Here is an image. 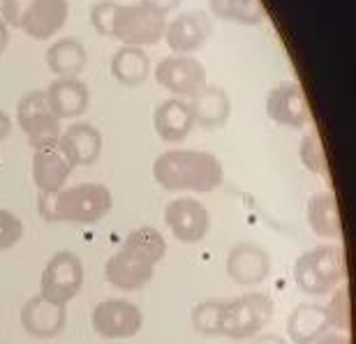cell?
<instances>
[{"mask_svg":"<svg viewBox=\"0 0 356 344\" xmlns=\"http://www.w3.org/2000/svg\"><path fill=\"white\" fill-rule=\"evenodd\" d=\"M167 19L162 14L137 5H116L111 21V38L123 47H153L165 38Z\"/></svg>","mask_w":356,"mask_h":344,"instance_id":"cell-6","label":"cell"},{"mask_svg":"<svg viewBox=\"0 0 356 344\" xmlns=\"http://www.w3.org/2000/svg\"><path fill=\"white\" fill-rule=\"evenodd\" d=\"M329 319H326L324 305L301 303L294 307L287 319V335L291 344H317L329 333Z\"/></svg>","mask_w":356,"mask_h":344,"instance_id":"cell-22","label":"cell"},{"mask_svg":"<svg viewBox=\"0 0 356 344\" xmlns=\"http://www.w3.org/2000/svg\"><path fill=\"white\" fill-rule=\"evenodd\" d=\"M58 148L72 167H92L102 155V132L90 123H72L60 132Z\"/></svg>","mask_w":356,"mask_h":344,"instance_id":"cell-17","label":"cell"},{"mask_svg":"<svg viewBox=\"0 0 356 344\" xmlns=\"http://www.w3.org/2000/svg\"><path fill=\"white\" fill-rule=\"evenodd\" d=\"M190 111L195 118V125L204 130H220L229 120L232 113V99L225 88L220 85H204L202 92H197L190 99Z\"/></svg>","mask_w":356,"mask_h":344,"instance_id":"cell-21","label":"cell"},{"mask_svg":"<svg viewBox=\"0 0 356 344\" xmlns=\"http://www.w3.org/2000/svg\"><path fill=\"white\" fill-rule=\"evenodd\" d=\"M7 44H10V26H7L5 21L0 19V56L5 54Z\"/></svg>","mask_w":356,"mask_h":344,"instance_id":"cell-37","label":"cell"},{"mask_svg":"<svg viewBox=\"0 0 356 344\" xmlns=\"http://www.w3.org/2000/svg\"><path fill=\"white\" fill-rule=\"evenodd\" d=\"M211 33H213V21L209 14L202 10H190V12H181L176 19L169 21L162 40L167 42V47L174 54L192 56L206 47Z\"/></svg>","mask_w":356,"mask_h":344,"instance_id":"cell-12","label":"cell"},{"mask_svg":"<svg viewBox=\"0 0 356 344\" xmlns=\"http://www.w3.org/2000/svg\"><path fill=\"white\" fill-rule=\"evenodd\" d=\"M155 81L178 99H192L209 85L206 67L195 56L172 54L155 65Z\"/></svg>","mask_w":356,"mask_h":344,"instance_id":"cell-9","label":"cell"},{"mask_svg":"<svg viewBox=\"0 0 356 344\" xmlns=\"http://www.w3.org/2000/svg\"><path fill=\"white\" fill-rule=\"evenodd\" d=\"M165 224L176 240L185 245H195L206 238L211 229V215L199 199L178 197L165 206Z\"/></svg>","mask_w":356,"mask_h":344,"instance_id":"cell-11","label":"cell"},{"mask_svg":"<svg viewBox=\"0 0 356 344\" xmlns=\"http://www.w3.org/2000/svg\"><path fill=\"white\" fill-rule=\"evenodd\" d=\"M0 12H3L0 19H3L7 26H19L24 5H21V0H3V3H0Z\"/></svg>","mask_w":356,"mask_h":344,"instance_id":"cell-32","label":"cell"},{"mask_svg":"<svg viewBox=\"0 0 356 344\" xmlns=\"http://www.w3.org/2000/svg\"><path fill=\"white\" fill-rule=\"evenodd\" d=\"M83 286V263L74 252L60 249L44 263L40 277V296L56 305H67Z\"/></svg>","mask_w":356,"mask_h":344,"instance_id":"cell-8","label":"cell"},{"mask_svg":"<svg viewBox=\"0 0 356 344\" xmlns=\"http://www.w3.org/2000/svg\"><path fill=\"white\" fill-rule=\"evenodd\" d=\"M275 312V303L268 293L250 291L238 298L225 300V321L222 338L243 342L252 340L270 324Z\"/></svg>","mask_w":356,"mask_h":344,"instance_id":"cell-5","label":"cell"},{"mask_svg":"<svg viewBox=\"0 0 356 344\" xmlns=\"http://www.w3.org/2000/svg\"><path fill=\"white\" fill-rule=\"evenodd\" d=\"M331 300L329 305H324L326 319H329V326L336 328L338 333L350 335L352 331V310H350V286L340 284L336 291L329 293Z\"/></svg>","mask_w":356,"mask_h":344,"instance_id":"cell-28","label":"cell"},{"mask_svg":"<svg viewBox=\"0 0 356 344\" xmlns=\"http://www.w3.org/2000/svg\"><path fill=\"white\" fill-rule=\"evenodd\" d=\"M298 157H301L303 167L312 171L317 176H329V167H326V155L322 141L317 139V134H305L298 146Z\"/></svg>","mask_w":356,"mask_h":344,"instance_id":"cell-29","label":"cell"},{"mask_svg":"<svg viewBox=\"0 0 356 344\" xmlns=\"http://www.w3.org/2000/svg\"><path fill=\"white\" fill-rule=\"evenodd\" d=\"M250 344H287L280 335L275 333H266V335H254V338L250 340Z\"/></svg>","mask_w":356,"mask_h":344,"instance_id":"cell-35","label":"cell"},{"mask_svg":"<svg viewBox=\"0 0 356 344\" xmlns=\"http://www.w3.org/2000/svg\"><path fill=\"white\" fill-rule=\"evenodd\" d=\"M17 123L33 150L56 146L60 139V120L54 116L44 90H28L17 104Z\"/></svg>","mask_w":356,"mask_h":344,"instance_id":"cell-7","label":"cell"},{"mask_svg":"<svg viewBox=\"0 0 356 344\" xmlns=\"http://www.w3.org/2000/svg\"><path fill=\"white\" fill-rule=\"evenodd\" d=\"M266 116L280 127L301 130L310 123V106L305 102L301 85L294 81L277 83L266 95Z\"/></svg>","mask_w":356,"mask_h":344,"instance_id":"cell-14","label":"cell"},{"mask_svg":"<svg viewBox=\"0 0 356 344\" xmlns=\"http://www.w3.org/2000/svg\"><path fill=\"white\" fill-rule=\"evenodd\" d=\"M141 5L148 7V10L162 14V17H167L169 12H174L178 5H181V0H139Z\"/></svg>","mask_w":356,"mask_h":344,"instance_id":"cell-33","label":"cell"},{"mask_svg":"<svg viewBox=\"0 0 356 344\" xmlns=\"http://www.w3.org/2000/svg\"><path fill=\"white\" fill-rule=\"evenodd\" d=\"M167 256V240L155 227H137L127 234L104 263V277L120 291H139L153 279L155 266Z\"/></svg>","mask_w":356,"mask_h":344,"instance_id":"cell-1","label":"cell"},{"mask_svg":"<svg viewBox=\"0 0 356 344\" xmlns=\"http://www.w3.org/2000/svg\"><path fill=\"white\" fill-rule=\"evenodd\" d=\"M111 74L127 88L141 85L151 74V58L139 47H120L111 58Z\"/></svg>","mask_w":356,"mask_h":344,"instance_id":"cell-25","label":"cell"},{"mask_svg":"<svg viewBox=\"0 0 356 344\" xmlns=\"http://www.w3.org/2000/svg\"><path fill=\"white\" fill-rule=\"evenodd\" d=\"M153 178L167 192L209 195L225 181V167L209 150L174 148L165 150L153 162Z\"/></svg>","mask_w":356,"mask_h":344,"instance_id":"cell-2","label":"cell"},{"mask_svg":"<svg viewBox=\"0 0 356 344\" xmlns=\"http://www.w3.org/2000/svg\"><path fill=\"white\" fill-rule=\"evenodd\" d=\"M305 220L312 234L319 238L340 240L343 238V222H340L338 202L333 192H317L305 206Z\"/></svg>","mask_w":356,"mask_h":344,"instance_id":"cell-23","label":"cell"},{"mask_svg":"<svg viewBox=\"0 0 356 344\" xmlns=\"http://www.w3.org/2000/svg\"><path fill=\"white\" fill-rule=\"evenodd\" d=\"M209 7L216 19L241 26H259L266 17L261 0H209Z\"/></svg>","mask_w":356,"mask_h":344,"instance_id":"cell-26","label":"cell"},{"mask_svg":"<svg viewBox=\"0 0 356 344\" xmlns=\"http://www.w3.org/2000/svg\"><path fill=\"white\" fill-rule=\"evenodd\" d=\"M317 344H352V340L345 333H326Z\"/></svg>","mask_w":356,"mask_h":344,"instance_id":"cell-34","label":"cell"},{"mask_svg":"<svg viewBox=\"0 0 356 344\" xmlns=\"http://www.w3.org/2000/svg\"><path fill=\"white\" fill-rule=\"evenodd\" d=\"M74 171L67 157L60 153L58 143L35 150L33 155V183L40 195H56L65 188L70 174Z\"/></svg>","mask_w":356,"mask_h":344,"instance_id":"cell-18","label":"cell"},{"mask_svg":"<svg viewBox=\"0 0 356 344\" xmlns=\"http://www.w3.org/2000/svg\"><path fill=\"white\" fill-rule=\"evenodd\" d=\"M70 19V0H28L19 28L35 42L51 40Z\"/></svg>","mask_w":356,"mask_h":344,"instance_id":"cell-13","label":"cell"},{"mask_svg":"<svg viewBox=\"0 0 356 344\" xmlns=\"http://www.w3.org/2000/svg\"><path fill=\"white\" fill-rule=\"evenodd\" d=\"M116 5L118 3H113V0H99L90 7V24L102 38H111V21Z\"/></svg>","mask_w":356,"mask_h":344,"instance_id":"cell-31","label":"cell"},{"mask_svg":"<svg viewBox=\"0 0 356 344\" xmlns=\"http://www.w3.org/2000/svg\"><path fill=\"white\" fill-rule=\"evenodd\" d=\"M153 127L162 141H185L190 137V132L195 130V118H192L190 104L178 97H169L165 102H160L153 111Z\"/></svg>","mask_w":356,"mask_h":344,"instance_id":"cell-20","label":"cell"},{"mask_svg":"<svg viewBox=\"0 0 356 344\" xmlns=\"http://www.w3.org/2000/svg\"><path fill=\"white\" fill-rule=\"evenodd\" d=\"M44 92L47 102L58 120L79 118L90 106V90L79 79H56V81L49 83Z\"/></svg>","mask_w":356,"mask_h":344,"instance_id":"cell-19","label":"cell"},{"mask_svg":"<svg viewBox=\"0 0 356 344\" xmlns=\"http://www.w3.org/2000/svg\"><path fill=\"white\" fill-rule=\"evenodd\" d=\"M90 324L102 340H130L144 326V312L130 300L109 298L95 305Z\"/></svg>","mask_w":356,"mask_h":344,"instance_id":"cell-10","label":"cell"},{"mask_svg":"<svg viewBox=\"0 0 356 344\" xmlns=\"http://www.w3.org/2000/svg\"><path fill=\"white\" fill-rule=\"evenodd\" d=\"M347 263L340 245H319L303 252L294 263V282L305 296H329L345 284Z\"/></svg>","mask_w":356,"mask_h":344,"instance_id":"cell-4","label":"cell"},{"mask_svg":"<svg viewBox=\"0 0 356 344\" xmlns=\"http://www.w3.org/2000/svg\"><path fill=\"white\" fill-rule=\"evenodd\" d=\"M113 208L111 190L102 183H79L56 195H40L38 211L44 222L65 224H97Z\"/></svg>","mask_w":356,"mask_h":344,"instance_id":"cell-3","label":"cell"},{"mask_svg":"<svg viewBox=\"0 0 356 344\" xmlns=\"http://www.w3.org/2000/svg\"><path fill=\"white\" fill-rule=\"evenodd\" d=\"M12 130V118H10V113L0 109V141L7 139V134H10Z\"/></svg>","mask_w":356,"mask_h":344,"instance_id":"cell-36","label":"cell"},{"mask_svg":"<svg viewBox=\"0 0 356 344\" xmlns=\"http://www.w3.org/2000/svg\"><path fill=\"white\" fill-rule=\"evenodd\" d=\"M67 324V310L65 305H56L44 296L28 298L21 307V326L31 338L38 340H51L63 333Z\"/></svg>","mask_w":356,"mask_h":344,"instance_id":"cell-16","label":"cell"},{"mask_svg":"<svg viewBox=\"0 0 356 344\" xmlns=\"http://www.w3.org/2000/svg\"><path fill=\"white\" fill-rule=\"evenodd\" d=\"M190 321L197 333L206 338H222V321H225V300H204L192 307Z\"/></svg>","mask_w":356,"mask_h":344,"instance_id":"cell-27","label":"cell"},{"mask_svg":"<svg viewBox=\"0 0 356 344\" xmlns=\"http://www.w3.org/2000/svg\"><path fill=\"white\" fill-rule=\"evenodd\" d=\"M44 60L58 79H79L88 65V54L76 38H63L47 49Z\"/></svg>","mask_w":356,"mask_h":344,"instance_id":"cell-24","label":"cell"},{"mask_svg":"<svg viewBox=\"0 0 356 344\" xmlns=\"http://www.w3.org/2000/svg\"><path fill=\"white\" fill-rule=\"evenodd\" d=\"M270 273V254L257 243H238L227 256V275L238 286H259Z\"/></svg>","mask_w":356,"mask_h":344,"instance_id":"cell-15","label":"cell"},{"mask_svg":"<svg viewBox=\"0 0 356 344\" xmlns=\"http://www.w3.org/2000/svg\"><path fill=\"white\" fill-rule=\"evenodd\" d=\"M24 238V222L17 213L0 208V252L12 249L17 243Z\"/></svg>","mask_w":356,"mask_h":344,"instance_id":"cell-30","label":"cell"}]
</instances>
